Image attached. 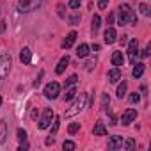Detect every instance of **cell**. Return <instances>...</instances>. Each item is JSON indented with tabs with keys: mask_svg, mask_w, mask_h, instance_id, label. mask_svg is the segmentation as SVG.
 Wrapping results in <instances>:
<instances>
[{
	"mask_svg": "<svg viewBox=\"0 0 151 151\" xmlns=\"http://www.w3.org/2000/svg\"><path fill=\"white\" fill-rule=\"evenodd\" d=\"M117 22H119V25L123 27V25H135L137 23V14L132 11V7L128 6V4H123V6H119L117 7Z\"/></svg>",
	"mask_w": 151,
	"mask_h": 151,
	"instance_id": "6da1fadb",
	"label": "cell"
},
{
	"mask_svg": "<svg viewBox=\"0 0 151 151\" xmlns=\"http://www.w3.org/2000/svg\"><path fill=\"white\" fill-rule=\"evenodd\" d=\"M86 103H87V93H82L77 100H75V103L64 112V117H73V116H77L80 114L84 109H86Z\"/></svg>",
	"mask_w": 151,
	"mask_h": 151,
	"instance_id": "7a4b0ae2",
	"label": "cell"
},
{
	"mask_svg": "<svg viewBox=\"0 0 151 151\" xmlns=\"http://www.w3.org/2000/svg\"><path fill=\"white\" fill-rule=\"evenodd\" d=\"M11 66H13V57H11V53H2V55H0V80H4V78L9 77Z\"/></svg>",
	"mask_w": 151,
	"mask_h": 151,
	"instance_id": "3957f363",
	"label": "cell"
},
{
	"mask_svg": "<svg viewBox=\"0 0 151 151\" xmlns=\"http://www.w3.org/2000/svg\"><path fill=\"white\" fill-rule=\"evenodd\" d=\"M43 0H18V11L20 13H30L41 6Z\"/></svg>",
	"mask_w": 151,
	"mask_h": 151,
	"instance_id": "277c9868",
	"label": "cell"
},
{
	"mask_svg": "<svg viewBox=\"0 0 151 151\" xmlns=\"http://www.w3.org/2000/svg\"><path fill=\"white\" fill-rule=\"evenodd\" d=\"M53 117H55L53 110H52V109H45V112H43V116H41V119H39V124H37L39 130H46V128H50Z\"/></svg>",
	"mask_w": 151,
	"mask_h": 151,
	"instance_id": "5b68a950",
	"label": "cell"
},
{
	"mask_svg": "<svg viewBox=\"0 0 151 151\" xmlns=\"http://www.w3.org/2000/svg\"><path fill=\"white\" fill-rule=\"evenodd\" d=\"M59 94H60V86H59V82H50V84H46V87H45V96H46L48 100H55V98H59Z\"/></svg>",
	"mask_w": 151,
	"mask_h": 151,
	"instance_id": "8992f818",
	"label": "cell"
},
{
	"mask_svg": "<svg viewBox=\"0 0 151 151\" xmlns=\"http://www.w3.org/2000/svg\"><path fill=\"white\" fill-rule=\"evenodd\" d=\"M128 57H130V64H135L139 59V41L132 39L128 45Z\"/></svg>",
	"mask_w": 151,
	"mask_h": 151,
	"instance_id": "52a82bcc",
	"label": "cell"
},
{
	"mask_svg": "<svg viewBox=\"0 0 151 151\" xmlns=\"http://www.w3.org/2000/svg\"><path fill=\"white\" fill-rule=\"evenodd\" d=\"M137 119V110L135 109H126L124 112H123V116H121V124L123 126H128L130 123H133Z\"/></svg>",
	"mask_w": 151,
	"mask_h": 151,
	"instance_id": "ba28073f",
	"label": "cell"
},
{
	"mask_svg": "<svg viewBox=\"0 0 151 151\" xmlns=\"http://www.w3.org/2000/svg\"><path fill=\"white\" fill-rule=\"evenodd\" d=\"M103 39H105L107 45H112V43L117 41V32H116V29H114L112 25L107 27V30H105V34H103Z\"/></svg>",
	"mask_w": 151,
	"mask_h": 151,
	"instance_id": "9c48e42d",
	"label": "cell"
},
{
	"mask_svg": "<svg viewBox=\"0 0 151 151\" xmlns=\"http://www.w3.org/2000/svg\"><path fill=\"white\" fill-rule=\"evenodd\" d=\"M121 146H123V137L112 135V137L109 139V149H110V151H116V149H119Z\"/></svg>",
	"mask_w": 151,
	"mask_h": 151,
	"instance_id": "30bf717a",
	"label": "cell"
},
{
	"mask_svg": "<svg viewBox=\"0 0 151 151\" xmlns=\"http://www.w3.org/2000/svg\"><path fill=\"white\" fill-rule=\"evenodd\" d=\"M20 60H22V64H30V62H32V52H30L29 46L22 48V52H20Z\"/></svg>",
	"mask_w": 151,
	"mask_h": 151,
	"instance_id": "8fae6325",
	"label": "cell"
},
{
	"mask_svg": "<svg viewBox=\"0 0 151 151\" xmlns=\"http://www.w3.org/2000/svg\"><path fill=\"white\" fill-rule=\"evenodd\" d=\"M107 77H109V82H110V84H117V82L121 80V69H119V68L110 69Z\"/></svg>",
	"mask_w": 151,
	"mask_h": 151,
	"instance_id": "7c38bea8",
	"label": "cell"
},
{
	"mask_svg": "<svg viewBox=\"0 0 151 151\" xmlns=\"http://www.w3.org/2000/svg\"><path fill=\"white\" fill-rule=\"evenodd\" d=\"M144 69H146V66L142 62H135L133 64V69H132V77L133 78H140L142 75H144Z\"/></svg>",
	"mask_w": 151,
	"mask_h": 151,
	"instance_id": "4fadbf2b",
	"label": "cell"
},
{
	"mask_svg": "<svg viewBox=\"0 0 151 151\" xmlns=\"http://www.w3.org/2000/svg\"><path fill=\"white\" fill-rule=\"evenodd\" d=\"M68 64H69V57H68V55H64V57L59 60V64H57V68H55V73H57V75H62V73L66 71Z\"/></svg>",
	"mask_w": 151,
	"mask_h": 151,
	"instance_id": "5bb4252c",
	"label": "cell"
},
{
	"mask_svg": "<svg viewBox=\"0 0 151 151\" xmlns=\"http://www.w3.org/2000/svg\"><path fill=\"white\" fill-rule=\"evenodd\" d=\"M75 39H77V32L73 30V32H69V34L66 36V39L62 41V48H66V50H68V48H71V46H73V43H75Z\"/></svg>",
	"mask_w": 151,
	"mask_h": 151,
	"instance_id": "9a60e30c",
	"label": "cell"
},
{
	"mask_svg": "<svg viewBox=\"0 0 151 151\" xmlns=\"http://www.w3.org/2000/svg\"><path fill=\"white\" fill-rule=\"evenodd\" d=\"M112 64H114L116 68H119V66H123V64H124L123 52H114V53H112Z\"/></svg>",
	"mask_w": 151,
	"mask_h": 151,
	"instance_id": "2e32d148",
	"label": "cell"
},
{
	"mask_svg": "<svg viewBox=\"0 0 151 151\" xmlns=\"http://www.w3.org/2000/svg\"><path fill=\"white\" fill-rule=\"evenodd\" d=\"M77 55H78V59H86V57L89 55V45L82 43V45L77 48Z\"/></svg>",
	"mask_w": 151,
	"mask_h": 151,
	"instance_id": "e0dca14e",
	"label": "cell"
},
{
	"mask_svg": "<svg viewBox=\"0 0 151 151\" xmlns=\"http://www.w3.org/2000/svg\"><path fill=\"white\" fill-rule=\"evenodd\" d=\"M100 25H101V18H100L98 14H94V16H93V20H91V32H93V34H96V32H98V29H100Z\"/></svg>",
	"mask_w": 151,
	"mask_h": 151,
	"instance_id": "ac0fdd59",
	"label": "cell"
},
{
	"mask_svg": "<svg viewBox=\"0 0 151 151\" xmlns=\"http://www.w3.org/2000/svg\"><path fill=\"white\" fill-rule=\"evenodd\" d=\"M93 133H94V135H107V128H105V124H103L101 121H98V123L94 124V128H93Z\"/></svg>",
	"mask_w": 151,
	"mask_h": 151,
	"instance_id": "d6986e66",
	"label": "cell"
},
{
	"mask_svg": "<svg viewBox=\"0 0 151 151\" xmlns=\"http://www.w3.org/2000/svg\"><path fill=\"white\" fill-rule=\"evenodd\" d=\"M6 139H7V124H6V121L0 119V144L6 142Z\"/></svg>",
	"mask_w": 151,
	"mask_h": 151,
	"instance_id": "ffe728a7",
	"label": "cell"
},
{
	"mask_svg": "<svg viewBox=\"0 0 151 151\" xmlns=\"http://www.w3.org/2000/svg\"><path fill=\"white\" fill-rule=\"evenodd\" d=\"M75 96H77V89H75L73 86L68 87V89H66V94H64V100H66V101H71Z\"/></svg>",
	"mask_w": 151,
	"mask_h": 151,
	"instance_id": "44dd1931",
	"label": "cell"
},
{
	"mask_svg": "<svg viewBox=\"0 0 151 151\" xmlns=\"http://www.w3.org/2000/svg\"><path fill=\"white\" fill-rule=\"evenodd\" d=\"M126 89H128V84L123 80V82L119 84V87H117V98H121V100H123V96L126 94Z\"/></svg>",
	"mask_w": 151,
	"mask_h": 151,
	"instance_id": "7402d4cb",
	"label": "cell"
},
{
	"mask_svg": "<svg viewBox=\"0 0 151 151\" xmlns=\"http://www.w3.org/2000/svg\"><path fill=\"white\" fill-rule=\"evenodd\" d=\"M77 80H78V77H77V75H71V77L64 82V89H68V87H71V86H75V84H77Z\"/></svg>",
	"mask_w": 151,
	"mask_h": 151,
	"instance_id": "603a6c76",
	"label": "cell"
},
{
	"mask_svg": "<svg viewBox=\"0 0 151 151\" xmlns=\"http://www.w3.org/2000/svg\"><path fill=\"white\" fill-rule=\"evenodd\" d=\"M75 147H77V144H75L73 140H64V144H62V149L64 151H73Z\"/></svg>",
	"mask_w": 151,
	"mask_h": 151,
	"instance_id": "cb8c5ba5",
	"label": "cell"
},
{
	"mask_svg": "<svg viewBox=\"0 0 151 151\" xmlns=\"http://www.w3.org/2000/svg\"><path fill=\"white\" fill-rule=\"evenodd\" d=\"M139 11H140L144 16H149V14H151V11H149V6H147V4H144V2H142V4H139Z\"/></svg>",
	"mask_w": 151,
	"mask_h": 151,
	"instance_id": "d4e9b609",
	"label": "cell"
},
{
	"mask_svg": "<svg viewBox=\"0 0 151 151\" xmlns=\"http://www.w3.org/2000/svg\"><path fill=\"white\" fill-rule=\"evenodd\" d=\"M78 130H80V123H71V124H69V128H68L69 135H73V133H77Z\"/></svg>",
	"mask_w": 151,
	"mask_h": 151,
	"instance_id": "484cf974",
	"label": "cell"
},
{
	"mask_svg": "<svg viewBox=\"0 0 151 151\" xmlns=\"http://www.w3.org/2000/svg\"><path fill=\"white\" fill-rule=\"evenodd\" d=\"M121 147H124V149H128V151H130V149H133V147H135V140H133V139H128L126 142H123V146H121Z\"/></svg>",
	"mask_w": 151,
	"mask_h": 151,
	"instance_id": "4316f807",
	"label": "cell"
},
{
	"mask_svg": "<svg viewBox=\"0 0 151 151\" xmlns=\"http://www.w3.org/2000/svg\"><path fill=\"white\" fill-rule=\"evenodd\" d=\"M80 4H82V0H69V9H78L80 7Z\"/></svg>",
	"mask_w": 151,
	"mask_h": 151,
	"instance_id": "83f0119b",
	"label": "cell"
},
{
	"mask_svg": "<svg viewBox=\"0 0 151 151\" xmlns=\"http://www.w3.org/2000/svg\"><path fill=\"white\" fill-rule=\"evenodd\" d=\"M59 124H60V123H59V119H55V117H53V126H52L50 135H53V137H55V133H57V130H59Z\"/></svg>",
	"mask_w": 151,
	"mask_h": 151,
	"instance_id": "f1b7e54d",
	"label": "cell"
},
{
	"mask_svg": "<svg viewBox=\"0 0 151 151\" xmlns=\"http://www.w3.org/2000/svg\"><path fill=\"white\" fill-rule=\"evenodd\" d=\"M18 140L22 142V140H27V132L23 130V128H18Z\"/></svg>",
	"mask_w": 151,
	"mask_h": 151,
	"instance_id": "f546056e",
	"label": "cell"
},
{
	"mask_svg": "<svg viewBox=\"0 0 151 151\" xmlns=\"http://www.w3.org/2000/svg\"><path fill=\"white\" fill-rule=\"evenodd\" d=\"M139 100H140V94L139 93H132L130 94V103H139Z\"/></svg>",
	"mask_w": 151,
	"mask_h": 151,
	"instance_id": "4dcf8cb0",
	"label": "cell"
},
{
	"mask_svg": "<svg viewBox=\"0 0 151 151\" xmlns=\"http://www.w3.org/2000/svg\"><path fill=\"white\" fill-rule=\"evenodd\" d=\"M69 22H71V25H77V23L80 22V14H77V13H75L73 16H69Z\"/></svg>",
	"mask_w": 151,
	"mask_h": 151,
	"instance_id": "1f68e13d",
	"label": "cell"
},
{
	"mask_svg": "<svg viewBox=\"0 0 151 151\" xmlns=\"http://www.w3.org/2000/svg\"><path fill=\"white\" fill-rule=\"evenodd\" d=\"M25 149H29V142L27 140H22V144L18 146V151H25Z\"/></svg>",
	"mask_w": 151,
	"mask_h": 151,
	"instance_id": "d6a6232c",
	"label": "cell"
},
{
	"mask_svg": "<svg viewBox=\"0 0 151 151\" xmlns=\"http://www.w3.org/2000/svg\"><path fill=\"white\" fill-rule=\"evenodd\" d=\"M109 6V0H98V7L100 9H105Z\"/></svg>",
	"mask_w": 151,
	"mask_h": 151,
	"instance_id": "836d02e7",
	"label": "cell"
},
{
	"mask_svg": "<svg viewBox=\"0 0 151 151\" xmlns=\"http://www.w3.org/2000/svg\"><path fill=\"white\" fill-rule=\"evenodd\" d=\"M114 16H116L114 13H109V16H107V23H109V27L114 23Z\"/></svg>",
	"mask_w": 151,
	"mask_h": 151,
	"instance_id": "e575fe53",
	"label": "cell"
},
{
	"mask_svg": "<svg viewBox=\"0 0 151 151\" xmlns=\"http://www.w3.org/2000/svg\"><path fill=\"white\" fill-rule=\"evenodd\" d=\"M53 142H55V139H53V135H50V137H48V139L45 140V144H46V146H52Z\"/></svg>",
	"mask_w": 151,
	"mask_h": 151,
	"instance_id": "d590c367",
	"label": "cell"
},
{
	"mask_svg": "<svg viewBox=\"0 0 151 151\" xmlns=\"http://www.w3.org/2000/svg\"><path fill=\"white\" fill-rule=\"evenodd\" d=\"M149 50H151V46H149V45H147V46H146V48H144V52H142V53H140V55H142V57H147V55H149Z\"/></svg>",
	"mask_w": 151,
	"mask_h": 151,
	"instance_id": "8d00e7d4",
	"label": "cell"
},
{
	"mask_svg": "<svg viewBox=\"0 0 151 151\" xmlns=\"http://www.w3.org/2000/svg\"><path fill=\"white\" fill-rule=\"evenodd\" d=\"M37 116H39V114H37V110H32V119H34V121L37 119Z\"/></svg>",
	"mask_w": 151,
	"mask_h": 151,
	"instance_id": "74e56055",
	"label": "cell"
},
{
	"mask_svg": "<svg viewBox=\"0 0 151 151\" xmlns=\"http://www.w3.org/2000/svg\"><path fill=\"white\" fill-rule=\"evenodd\" d=\"M126 37H128V36H123V37L119 39V41H121V45H124V43H126Z\"/></svg>",
	"mask_w": 151,
	"mask_h": 151,
	"instance_id": "f35d334b",
	"label": "cell"
},
{
	"mask_svg": "<svg viewBox=\"0 0 151 151\" xmlns=\"http://www.w3.org/2000/svg\"><path fill=\"white\" fill-rule=\"evenodd\" d=\"M0 105H2V96H0Z\"/></svg>",
	"mask_w": 151,
	"mask_h": 151,
	"instance_id": "ab89813d",
	"label": "cell"
}]
</instances>
